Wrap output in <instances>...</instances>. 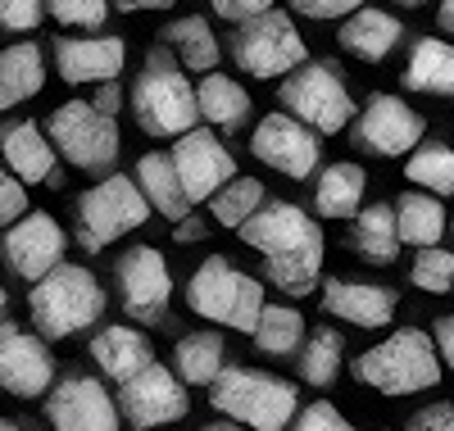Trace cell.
<instances>
[{"label":"cell","mask_w":454,"mask_h":431,"mask_svg":"<svg viewBox=\"0 0 454 431\" xmlns=\"http://www.w3.org/2000/svg\"><path fill=\"white\" fill-rule=\"evenodd\" d=\"M128 64L123 36H59L55 42V68L64 82H114Z\"/></svg>","instance_id":"obj_19"},{"label":"cell","mask_w":454,"mask_h":431,"mask_svg":"<svg viewBox=\"0 0 454 431\" xmlns=\"http://www.w3.org/2000/svg\"><path fill=\"white\" fill-rule=\"evenodd\" d=\"M51 400H46V418L55 431H119L123 418L114 409V396L105 390V381L73 372L51 381Z\"/></svg>","instance_id":"obj_16"},{"label":"cell","mask_w":454,"mask_h":431,"mask_svg":"<svg viewBox=\"0 0 454 431\" xmlns=\"http://www.w3.org/2000/svg\"><path fill=\"white\" fill-rule=\"evenodd\" d=\"M46 14L64 27H105L109 19V0H46Z\"/></svg>","instance_id":"obj_38"},{"label":"cell","mask_w":454,"mask_h":431,"mask_svg":"<svg viewBox=\"0 0 454 431\" xmlns=\"http://www.w3.org/2000/svg\"><path fill=\"white\" fill-rule=\"evenodd\" d=\"M323 309L332 313V318H346L350 327L377 332V327H391L395 309H400V291L377 286V282L327 278V282H323Z\"/></svg>","instance_id":"obj_20"},{"label":"cell","mask_w":454,"mask_h":431,"mask_svg":"<svg viewBox=\"0 0 454 431\" xmlns=\"http://www.w3.org/2000/svg\"><path fill=\"white\" fill-rule=\"evenodd\" d=\"M350 246L364 263H377V268H387L395 263L400 255V237H395V209L387 200H377V205H359L355 218H350Z\"/></svg>","instance_id":"obj_25"},{"label":"cell","mask_w":454,"mask_h":431,"mask_svg":"<svg viewBox=\"0 0 454 431\" xmlns=\"http://www.w3.org/2000/svg\"><path fill=\"white\" fill-rule=\"evenodd\" d=\"M114 282H119V300H123L132 323L160 327L168 318L173 272H168V263H164V255L155 246H132L128 255H119V263H114Z\"/></svg>","instance_id":"obj_12"},{"label":"cell","mask_w":454,"mask_h":431,"mask_svg":"<svg viewBox=\"0 0 454 431\" xmlns=\"http://www.w3.org/2000/svg\"><path fill=\"white\" fill-rule=\"evenodd\" d=\"M286 431H355V422L340 413L336 404L314 400V404H305V409H295V413H291Z\"/></svg>","instance_id":"obj_39"},{"label":"cell","mask_w":454,"mask_h":431,"mask_svg":"<svg viewBox=\"0 0 454 431\" xmlns=\"http://www.w3.org/2000/svg\"><path fill=\"white\" fill-rule=\"evenodd\" d=\"M0 150H5V164L19 182H42V186H59V164H55V145L36 123H5L0 132Z\"/></svg>","instance_id":"obj_21"},{"label":"cell","mask_w":454,"mask_h":431,"mask_svg":"<svg viewBox=\"0 0 454 431\" xmlns=\"http://www.w3.org/2000/svg\"><path fill=\"white\" fill-rule=\"evenodd\" d=\"M404 431H454V404H427V409H419V413L404 422Z\"/></svg>","instance_id":"obj_43"},{"label":"cell","mask_w":454,"mask_h":431,"mask_svg":"<svg viewBox=\"0 0 454 431\" xmlns=\"http://www.w3.org/2000/svg\"><path fill=\"white\" fill-rule=\"evenodd\" d=\"M51 381H55V359L46 341L0 318V390H10L19 400H36L51 390Z\"/></svg>","instance_id":"obj_18"},{"label":"cell","mask_w":454,"mask_h":431,"mask_svg":"<svg viewBox=\"0 0 454 431\" xmlns=\"http://www.w3.org/2000/svg\"><path fill=\"white\" fill-rule=\"evenodd\" d=\"M400 82L423 96H454V42H441V36L413 42Z\"/></svg>","instance_id":"obj_24"},{"label":"cell","mask_w":454,"mask_h":431,"mask_svg":"<svg viewBox=\"0 0 454 431\" xmlns=\"http://www.w3.org/2000/svg\"><path fill=\"white\" fill-rule=\"evenodd\" d=\"M132 119L145 137H182L186 128L200 123L196 87L186 82V68L173 59L168 46H155L145 55L132 82Z\"/></svg>","instance_id":"obj_4"},{"label":"cell","mask_w":454,"mask_h":431,"mask_svg":"<svg viewBox=\"0 0 454 431\" xmlns=\"http://www.w3.org/2000/svg\"><path fill=\"white\" fill-rule=\"evenodd\" d=\"M263 205V182L259 177H227L214 195H209V214H214V223H223V227H241L254 209Z\"/></svg>","instance_id":"obj_36"},{"label":"cell","mask_w":454,"mask_h":431,"mask_svg":"<svg viewBox=\"0 0 454 431\" xmlns=\"http://www.w3.org/2000/svg\"><path fill=\"white\" fill-rule=\"evenodd\" d=\"M436 23H441V32H445V36H454V0H441Z\"/></svg>","instance_id":"obj_49"},{"label":"cell","mask_w":454,"mask_h":431,"mask_svg":"<svg viewBox=\"0 0 454 431\" xmlns=\"http://www.w3.org/2000/svg\"><path fill=\"white\" fill-rule=\"evenodd\" d=\"M250 154L259 164H269L273 173H286L295 182H305L318 164H323V141L314 128H305L300 119H291L286 109H273L250 137Z\"/></svg>","instance_id":"obj_14"},{"label":"cell","mask_w":454,"mask_h":431,"mask_svg":"<svg viewBox=\"0 0 454 431\" xmlns=\"http://www.w3.org/2000/svg\"><path fill=\"white\" fill-rule=\"evenodd\" d=\"M409 282L419 291H427V295H450L454 291V250L423 246V255H413Z\"/></svg>","instance_id":"obj_37"},{"label":"cell","mask_w":454,"mask_h":431,"mask_svg":"<svg viewBox=\"0 0 454 431\" xmlns=\"http://www.w3.org/2000/svg\"><path fill=\"white\" fill-rule=\"evenodd\" d=\"M168 164L177 173V186L186 195V205H200L209 200V195L227 182V177H237V160H232V150L223 145L218 132L209 128H186L177 137V145L168 150Z\"/></svg>","instance_id":"obj_13"},{"label":"cell","mask_w":454,"mask_h":431,"mask_svg":"<svg viewBox=\"0 0 454 431\" xmlns=\"http://www.w3.org/2000/svg\"><path fill=\"white\" fill-rule=\"evenodd\" d=\"M0 431H32V427H23V422H10V418H0Z\"/></svg>","instance_id":"obj_51"},{"label":"cell","mask_w":454,"mask_h":431,"mask_svg":"<svg viewBox=\"0 0 454 431\" xmlns=\"http://www.w3.org/2000/svg\"><path fill=\"white\" fill-rule=\"evenodd\" d=\"M91 359L109 381H128L132 372H141L150 359H155V345H150L145 332H137L128 323L123 327H100L91 336Z\"/></svg>","instance_id":"obj_23"},{"label":"cell","mask_w":454,"mask_h":431,"mask_svg":"<svg viewBox=\"0 0 454 431\" xmlns=\"http://www.w3.org/2000/svg\"><path fill=\"white\" fill-rule=\"evenodd\" d=\"M209 404L250 431H286L291 413L300 409V390L282 377L254 372L241 364H223L209 381Z\"/></svg>","instance_id":"obj_5"},{"label":"cell","mask_w":454,"mask_h":431,"mask_svg":"<svg viewBox=\"0 0 454 431\" xmlns=\"http://www.w3.org/2000/svg\"><path fill=\"white\" fill-rule=\"evenodd\" d=\"M46 14V0H0V32H32Z\"/></svg>","instance_id":"obj_40"},{"label":"cell","mask_w":454,"mask_h":431,"mask_svg":"<svg viewBox=\"0 0 454 431\" xmlns=\"http://www.w3.org/2000/svg\"><path fill=\"white\" fill-rule=\"evenodd\" d=\"M445 227H450V231H454V223H445Z\"/></svg>","instance_id":"obj_54"},{"label":"cell","mask_w":454,"mask_h":431,"mask_svg":"<svg viewBox=\"0 0 454 431\" xmlns=\"http://www.w3.org/2000/svg\"><path fill=\"white\" fill-rule=\"evenodd\" d=\"M350 377L368 390H382V396H419V390L441 386L445 368L423 327H400L382 345L364 349L350 364Z\"/></svg>","instance_id":"obj_3"},{"label":"cell","mask_w":454,"mask_h":431,"mask_svg":"<svg viewBox=\"0 0 454 431\" xmlns=\"http://www.w3.org/2000/svg\"><path fill=\"white\" fill-rule=\"evenodd\" d=\"M359 5L364 0H291V10L305 14V19H346Z\"/></svg>","instance_id":"obj_42"},{"label":"cell","mask_w":454,"mask_h":431,"mask_svg":"<svg viewBox=\"0 0 454 431\" xmlns=\"http://www.w3.org/2000/svg\"><path fill=\"white\" fill-rule=\"evenodd\" d=\"M250 336H254V345H259V355L282 359V355H295L300 341H305V318H300L291 304H269V300H263Z\"/></svg>","instance_id":"obj_34"},{"label":"cell","mask_w":454,"mask_h":431,"mask_svg":"<svg viewBox=\"0 0 454 431\" xmlns=\"http://www.w3.org/2000/svg\"><path fill=\"white\" fill-rule=\"evenodd\" d=\"M400 36H404V23H400L395 14L368 10V5L350 10L346 19H340V27H336L340 51L355 55V59H364V64H382V59L400 46Z\"/></svg>","instance_id":"obj_22"},{"label":"cell","mask_w":454,"mask_h":431,"mask_svg":"<svg viewBox=\"0 0 454 431\" xmlns=\"http://www.w3.org/2000/svg\"><path fill=\"white\" fill-rule=\"evenodd\" d=\"M114 409L119 418L137 431L164 427V422H182L192 413V400H186V386L177 381L173 368L150 359L141 372H132L128 381H119V396H114Z\"/></svg>","instance_id":"obj_11"},{"label":"cell","mask_w":454,"mask_h":431,"mask_svg":"<svg viewBox=\"0 0 454 431\" xmlns=\"http://www.w3.org/2000/svg\"><path fill=\"white\" fill-rule=\"evenodd\" d=\"M132 182L141 186L150 214H164L168 223H177V218L192 214V205H186V195H182V186H177V173H173V164H168V154H141Z\"/></svg>","instance_id":"obj_30"},{"label":"cell","mask_w":454,"mask_h":431,"mask_svg":"<svg viewBox=\"0 0 454 431\" xmlns=\"http://www.w3.org/2000/svg\"><path fill=\"white\" fill-rule=\"evenodd\" d=\"M278 96H282V109L291 114V119L314 128L318 137H336L340 128L355 119V100H350L346 82H340V73L332 64H323V59L295 64L282 77Z\"/></svg>","instance_id":"obj_7"},{"label":"cell","mask_w":454,"mask_h":431,"mask_svg":"<svg viewBox=\"0 0 454 431\" xmlns=\"http://www.w3.org/2000/svg\"><path fill=\"white\" fill-rule=\"evenodd\" d=\"M46 87V59L36 42H19L0 51V109H14Z\"/></svg>","instance_id":"obj_27"},{"label":"cell","mask_w":454,"mask_h":431,"mask_svg":"<svg viewBox=\"0 0 454 431\" xmlns=\"http://www.w3.org/2000/svg\"><path fill=\"white\" fill-rule=\"evenodd\" d=\"M91 105L114 119V114H119V105H123V87H119V82H100V91L91 96Z\"/></svg>","instance_id":"obj_47"},{"label":"cell","mask_w":454,"mask_h":431,"mask_svg":"<svg viewBox=\"0 0 454 431\" xmlns=\"http://www.w3.org/2000/svg\"><path fill=\"white\" fill-rule=\"evenodd\" d=\"M27 313L42 341H68L82 327L105 318V291L96 272L82 263H55L46 278H36L27 291Z\"/></svg>","instance_id":"obj_2"},{"label":"cell","mask_w":454,"mask_h":431,"mask_svg":"<svg viewBox=\"0 0 454 431\" xmlns=\"http://www.w3.org/2000/svg\"><path fill=\"white\" fill-rule=\"evenodd\" d=\"M46 137L73 168L100 173L119 160V128H114V119L100 114L91 100H64L51 114Z\"/></svg>","instance_id":"obj_10"},{"label":"cell","mask_w":454,"mask_h":431,"mask_svg":"<svg viewBox=\"0 0 454 431\" xmlns=\"http://www.w3.org/2000/svg\"><path fill=\"white\" fill-rule=\"evenodd\" d=\"M227 51H232L237 68L259 77V82H273V77H286L295 64H305L309 51H305V36L295 32L291 14L286 10H263L246 23H237L232 42H227Z\"/></svg>","instance_id":"obj_8"},{"label":"cell","mask_w":454,"mask_h":431,"mask_svg":"<svg viewBox=\"0 0 454 431\" xmlns=\"http://www.w3.org/2000/svg\"><path fill=\"white\" fill-rule=\"evenodd\" d=\"M200 431H250V427H241V422H232V418H223V422H209V427H200Z\"/></svg>","instance_id":"obj_50"},{"label":"cell","mask_w":454,"mask_h":431,"mask_svg":"<svg viewBox=\"0 0 454 431\" xmlns=\"http://www.w3.org/2000/svg\"><path fill=\"white\" fill-rule=\"evenodd\" d=\"M164 46H173L177 55H182V68H192V73H209L214 64H218V36H214V27L200 19V14H192V19H173L164 32Z\"/></svg>","instance_id":"obj_31"},{"label":"cell","mask_w":454,"mask_h":431,"mask_svg":"<svg viewBox=\"0 0 454 431\" xmlns=\"http://www.w3.org/2000/svg\"><path fill=\"white\" fill-rule=\"evenodd\" d=\"M391 209H395V237H400V246H419V250L423 246H441V237H445V205H441V195L404 191Z\"/></svg>","instance_id":"obj_28"},{"label":"cell","mask_w":454,"mask_h":431,"mask_svg":"<svg viewBox=\"0 0 454 431\" xmlns=\"http://www.w3.org/2000/svg\"><path fill=\"white\" fill-rule=\"evenodd\" d=\"M404 177L419 182L427 195H454V150L432 141V145H413L404 160Z\"/></svg>","instance_id":"obj_35"},{"label":"cell","mask_w":454,"mask_h":431,"mask_svg":"<svg viewBox=\"0 0 454 431\" xmlns=\"http://www.w3.org/2000/svg\"><path fill=\"white\" fill-rule=\"evenodd\" d=\"M209 5H214V14L227 19V23H246V19H254V14H263V10H273V0H209Z\"/></svg>","instance_id":"obj_44"},{"label":"cell","mask_w":454,"mask_h":431,"mask_svg":"<svg viewBox=\"0 0 454 431\" xmlns=\"http://www.w3.org/2000/svg\"><path fill=\"white\" fill-rule=\"evenodd\" d=\"M340 364H346V341H340L336 327L309 332V341H300V349H295L300 381H309V386H332Z\"/></svg>","instance_id":"obj_33"},{"label":"cell","mask_w":454,"mask_h":431,"mask_svg":"<svg viewBox=\"0 0 454 431\" xmlns=\"http://www.w3.org/2000/svg\"><path fill=\"white\" fill-rule=\"evenodd\" d=\"M150 223V205L132 177L114 173L105 182H96L91 191H82L78 200V246L87 255L105 250L123 237V231H137Z\"/></svg>","instance_id":"obj_9"},{"label":"cell","mask_w":454,"mask_h":431,"mask_svg":"<svg viewBox=\"0 0 454 431\" xmlns=\"http://www.w3.org/2000/svg\"><path fill=\"white\" fill-rule=\"evenodd\" d=\"M186 304H192L200 318L250 336L259 309H263V286H259V278L227 263V255H209L192 272V282H186Z\"/></svg>","instance_id":"obj_6"},{"label":"cell","mask_w":454,"mask_h":431,"mask_svg":"<svg viewBox=\"0 0 454 431\" xmlns=\"http://www.w3.org/2000/svg\"><path fill=\"white\" fill-rule=\"evenodd\" d=\"M223 368V336L218 332H192L173 349V372L182 386H209Z\"/></svg>","instance_id":"obj_32"},{"label":"cell","mask_w":454,"mask_h":431,"mask_svg":"<svg viewBox=\"0 0 454 431\" xmlns=\"http://www.w3.org/2000/svg\"><path fill=\"white\" fill-rule=\"evenodd\" d=\"M241 241L263 255V282L286 291L291 300H305L323 282V227L291 200H263L241 227Z\"/></svg>","instance_id":"obj_1"},{"label":"cell","mask_w":454,"mask_h":431,"mask_svg":"<svg viewBox=\"0 0 454 431\" xmlns=\"http://www.w3.org/2000/svg\"><path fill=\"white\" fill-rule=\"evenodd\" d=\"M395 5H404V10H423L427 0H395Z\"/></svg>","instance_id":"obj_52"},{"label":"cell","mask_w":454,"mask_h":431,"mask_svg":"<svg viewBox=\"0 0 454 431\" xmlns=\"http://www.w3.org/2000/svg\"><path fill=\"white\" fill-rule=\"evenodd\" d=\"M196 114L205 123H214L218 132H237L250 119V91L237 87V77L209 68L196 87Z\"/></svg>","instance_id":"obj_26"},{"label":"cell","mask_w":454,"mask_h":431,"mask_svg":"<svg viewBox=\"0 0 454 431\" xmlns=\"http://www.w3.org/2000/svg\"><path fill=\"white\" fill-rule=\"evenodd\" d=\"M427 336H432V345H436V359H441V368H454V313L436 318V327H432Z\"/></svg>","instance_id":"obj_45"},{"label":"cell","mask_w":454,"mask_h":431,"mask_svg":"<svg viewBox=\"0 0 454 431\" xmlns=\"http://www.w3.org/2000/svg\"><path fill=\"white\" fill-rule=\"evenodd\" d=\"M23 214H27V186L10 168H0V227H10Z\"/></svg>","instance_id":"obj_41"},{"label":"cell","mask_w":454,"mask_h":431,"mask_svg":"<svg viewBox=\"0 0 454 431\" xmlns=\"http://www.w3.org/2000/svg\"><path fill=\"white\" fill-rule=\"evenodd\" d=\"M173 237H177L182 246L205 241V237H209V223H205L200 214H186V218H177V223H173Z\"/></svg>","instance_id":"obj_46"},{"label":"cell","mask_w":454,"mask_h":431,"mask_svg":"<svg viewBox=\"0 0 454 431\" xmlns=\"http://www.w3.org/2000/svg\"><path fill=\"white\" fill-rule=\"evenodd\" d=\"M114 5H119L123 14H141V10H168L173 0H114Z\"/></svg>","instance_id":"obj_48"},{"label":"cell","mask_w":454,"mask_h":431,"mask_svg":"<svg viewBox=\"0 0 454 431\" xmlns=\"http://www.w3.org/2000/svg\"><path fill=\"white\" fill-rule=\"evenodd\" d=\"M5 268L23 282L46 278L55 263H64V227L46 214V209H27L23 218H14L5 227V241H0Z\"/></svg>","instance_id":"obj_17"},{"label":"cell","mask_w":454,"mask_h":431,"mask_svg":"<svg viewBox=\"0 0 454 431\" xmlns=\"http://www.w3.org/2000/svg\"><path fill=\"white\" fill-rule=\"evenodd\" d=\"M423 132H427L423 114L409 109L400 96H387V91L368 96V105L359 109V119H355V145L364 154H382V160H400V154H409L413 145L423 141Z\"/></svg>","instance_id":"obj_15"},{"label":"cell","mask_w":454,"mask_h":431,"mask_svg":"<svg viewBox=\"0 0 454 431\" xmlns=\"http://www.w3.org/2000/svg\"><path fill=\"white\" fill-rule=\"evenodd\" d=\"M5 304H10V291H5V286H0V313H5Z\"/></svg>","instance_id":"obj_53"},{"label":"cell","mask_w":454,"mask_h":431,"mask_svg":"<svg viewBox=\"0 0 454 431\" xmlns=\"http://www.w3.org/2000/svg\"><path fill=\"white\" fill-rule=\"evenodd\" d=\"M364 191H368V173L359 164H332L314 182V209L323 218H355V209L364 205Z\"/></svg>","instance_id":"obj_29"}]
</instances>
